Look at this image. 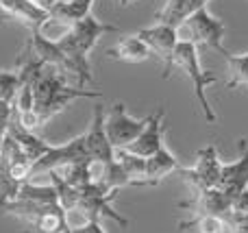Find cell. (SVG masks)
Masks as SVG:
<instances>
[{"mask_svg":"<svg viewBox=\"0 0 248 233\" xmlns=\"http://www.w3.org/2000/svg\"><path fill=\"white\" fill-rule=\"evenodd\" d=\"M77 98H103V92L65 85L63 74L46 65L33 87V116L42 126Z\"/></svg>","mask_w":248,"mask_h":233,"instance_id":"obj_1","label":"cell"},{"mask_svg":"<svg viewBox=\"0 0 248 233\" xmlns=\"http://www.w3.org/2000/svg\"><path fill=\"white\" fill-rule=\"evenodd\" d=\"M116 31H118L116 24H105L98 17L87 16L85 20L70 26L61 35V39H57L59 48L74 63V68L78 70V85L81 83H94V74H92L90 68V52L96 48V44L100 42L103 35L116 33Z\"/></svg>","mask_w":248,"mask_h":233,"instance_id":"obj_2","label":"cell"},{"mask_svg":"<svg viewBox=\"0 0 248 233\" xmlns=\"http://www.w3.org/2000/svg\"><path fill=\"white\" fill-rule=\"evenodd\" d=\"M181 70V74L192 81V90L196 94V100L201 105V111L205 116V120L209 124H214L218 120L216 111L211 109L209 100H207V87L216 85L218 83V77L209 70H202L201 65V57H198V48L189 42H179L174 48V55H172V70Z\"/></svg>","mask_w":248,"mask_h":233,"instance_id":"obj_3","label":"cell"},{"mask_svg":"<svg viewBox=\"0 0 248 233\" xmlns=\"http://www.w3.org/2000/svg\"><path fill=\"white\" fill-rule=\"evenodd\" d=\"M176 37H179V42H189L196 48L207 46V48H211V50L222 52L224 50V44H222L224 22L214 17L209 13V9L205 7L194 13L192 17H187V20L176 29Z\"/></svg>","mask_w":248,"mask_h":233,"instance_id":"obj_4","label":"cell"},{"mask_svg":"<svg viewBox=\"0 0 248 233\" xmlns=\"http://www.w3.org/2000/svg\"><path fill=\"white\" fill-rule=\"evenodd\" d=\"M148 118H131L126 113L124 103H116L107 113H105V133L111 144L113 151H124L137 140V135L144 131Z\"/></svg>","mask_w":248,"mask_h":233,"instance_id":"obj_5","label":"cell"},{"mask_svg":"<svg viewBox=\"0 0 248 233\" xmlns=\"http://www.w3.org/2000/svg\"><path fill=\"white\" fill-rule=\"evenodd\" d=\"M220 172H222V161L218 157L214 144L201 148L196 153V164L192 168H179V177L189 181L196 190H211V187L220 186Z\"/></svg>","mask_w":248,"mask_h":233,"instance_id":"obj_6","label":"cell"},{"mask_svg":"<svg viewBox=\"0 0 248 233\" xmlns=\"http://www.w3.org/2000/svg\"><path fill=\"white\" fill-rule=\"evenodd\" d=\"M87 159H90V155H87L83 135H78V138H72L65 144L50 146V151L33 164V177H39L44 172L48 174L57 168H63V166H70V164H81V161H87Z\"/></svg>","mask_w":248,"mask_h":233,"instance_id":"obj_7","label":"cell"},{"mask_svg":"<svg viewBox=\"0 0 248 233\" xmlns=\"http://www.w3.org/2000/svg\"><path fill=\"white\" fill-rule=\"evenodd\" d=\"M140 39L148 46L150 55L159 57V61L163 63V78H170L172 72V55H174V48L179 44V37H176V31L170 29V26L163 24H155L150 29H141Z\"/></svg>","mask_w":248,"mask_h":233,"instance_id":"obj_8","label":"cell"},{"mask_svg":"<svg viewBox=\"0 0 248 233\" xmlns=\"http://www.w3.org/2000/svg\"><path fill=\"white\" fill-rule=\"evenodd\" d=\"M29 46H31V50L35 52V57H37L44 65L57 70V72L63 74V77H77L78 78V70L74 68V63L65 57V52L59 48L57 39H50V37H46V35H42V31H35V33H31Z\"/></svg>","mask_w":248,"mask_h":233,"instance_id":"obj_9","label":"cell"},{"mask_svg":"<svg viewBox=\"0 0 248 233\" xmlns=\"http://www.w3.org/2000/svg\"><path fill=\"white\" fill-rule=\"evenodd\" d=\"M181 209H192L194 216H220L224 220H229L231 225V216H233V201L224 194L220 187H211V190H196L192 201L179 203Z\"/></svg>","mask_w":248,"mask_h":233,"instance_id":"obj_10","label":"cell"},{"mask_svg":"<svg viewBox=\"0 0 248 233\" xmlns=\"http://www.w3.org/2000/svg\"><path fill=\"white\" fill-rule=\"evenodd\" d=\"M163 118H166V109L157 107L148 116V122H146L144 131H141L135 142L128 148H124V151L133 153V155L141 157V159H148L159 148H163Z\"/></svg>","mask_w":248,"mask_h":233,"instance_id":"obj_11","label":"cell"},{"mask_svg":"<svg viewBox=\"0 0 248 233\" xmlns=\"http://www.w3.org/2000/svg\"><path fill=\"white\" fill-rule=\"evenodd\" d=\"M0 17H13L20 20L31 29V33L42 31L44 26L50 22L48 9L35 4L33 0H0Z\"/></svg>","mask_w":248,"mask_h":233,"instance_id":"obj_12","label":"cell"},{"mask_svg":"<svg viewBox=\"0 0 248 233\" xmlns=\"http://www.w3.org/2000/svg\"><path fill=\"white\" fill-rule=\"evenodd\" d=\"M83 142H85L87 155L90 159H98V161H113L116 151L111 148L105 133V109L103 105H96L94 113H92V124L90 129L83 133Z\"/></svg>","mask_w":248,"mask_h":233,"instance_id":"obj_13","label":"cell"},{"mask_svg":"<svg viewBox=\"0 0 248 233\" xmlns=\"http://www.w3.org/2000/svg\"><path fill=\"white\" fill-rule=\"evenodd\" d=\"M240 159L233 164H222V172H220V190L235 201L244 190H248V146L246 140H240Z\"/></svg>","mask_w":248,"mask_h":233,"instance_id":"obj_14","label":"cell"},{"mask_svg":"<svg viewBox=\"0 0 248 233\" xmlns=\"http://www.w3.org/2000/svg\"><path fill=\"white\" fill-rule=\"evenodd\" d=\"M4 133H7L9 138L16 140V144L20 146V151L24 153V155L33 161V164L39 159V157L46 155V153L50 151V146H52V144H46L44 140H39L33 131H26L24 126L17 122V118L13 116V113H11V120H9V126H7V131H4Z\"/></svg>","mask_w":248,"mask_h":233,"instance_id":"obj_15","label":"cell"},{"mask_svg":"<svg viewBox=\"0 0 248 233\" xmlns=\"http://www.w3.org/2000/svg\"><path fill=\"white\" fill-rule=\"evenodd\" d=\"M181 164L166 146L159 148L155 155H150L144 164V181L148 183L150 187L159 186L166 177H170L172 172H179Z\"/></svg>","mask_w":248,"mask_h":233,"instance_id":"obj_16","label":"cell"},{"mask_svg":"<svg viewBox=\"0 0 248 233\" xmlns=\"http://www.w3.org/2000/svg\"><path fill=\"white\" fill-rule=\"evenodd\" d=\"M209 0H168L163 11L157 16V24L170 26V29H179L187 17H192L196 11L207 7Z\"/></svg>","mask_w":248,"mask_h":233,"instance_id":"obj_17","label":"cell"},{"mask_svg":"<svg viewBox=\"0 0 248 233\" xmlns=\"http://www.w3.org/2000/svg\"><path fill=\"white\" fill-rule=\"evenodd\" d=\"M107 57L113 61H124V63H141V61L150 59V50L144 42L140 39V35H124L118 39V44L107 50Z\"/></svg>","mask_w":248,"mask_h":233,"instance_id":"obj_18","label":"cell"},{"mask_svg":"<svg viewBox=\"0 0 248 233\" xmlns=\"http://www.w3.org/2000/svg\"><path fill=\"white\" fill-rule=\"evenodd\" d=\"M92 4H94V0H70V2H55L50 9H48V16H50V22L70 29V26H74L77 22L85 20V17L90 16Z\"/></svg>","mask_w":248,"mask_h":233,"instance_id":"obj_19","label":"cell"},{"mask_svg":"<svg viewBox=\"0 0 248 233\" xmlns=\"http://www.w3.org/2000/svg\"><path fill=\"white\" fill-rule=\"evenodd\" d=\"M220 55H224L227 61V70H229V81L227 87L229 90H235V87H246L248 90V52L244 55H233L224 48Z\"/></svg>","mask_w":248,"mask_h":233,"instance_id":"obj_20","label":"cell"},{"mask_svg":"<svg viewBox=\"0 0 248 233\" xmlns=\"http://www.w3.org/2000/svg\"><path fill=\"white\" fill-rule=\"evenodd\" d=\"M181 229H196V233H231V225L229 220L220 216H194L189 220H183L179 222Z\"/></svg>","mask_w":248,"mask_h":233,"instance_id":"obj_21","label":"cell"},{"mask_svg":"<svg viewBox=\"0 0 248 233\" xmlns=\"http://www.w3.org/2000/svg\"><path fill=\"white\" fill-rule=\"evenodd\" d=\"M17 199H20V201H31V203L52 205V203H57V190H55V186H46V187H44V186H35V183H31V181H24L20 186Z\"/></svg>","mask_w":248,"mask_h":233,"instance_id":"obj_22","label":"cell"},{"mask_svg":"<svg viewBox=\"0 0 248 233\" xmlns=\"http://www.w3.org/2000/svg\"><path fill=\"white\" fill-rule=\"evenodd\" d=\"M20 186H22V183H17L16 179L9 174V170H7V166H4V161L0 159V209H2L7 203H11V201L17 199Z\"/></svg>","mask_w":248,"mask_h":233,"instance_id":"obj_23","label":"cell"},{"mask_svg":"<svg viewBox=\"0 0 248 233\" xmlns=\"http://www.w3.org/2000/svg\"><path fill=\"white\" fill-rule=\"evenodd\" d=\"M17 87H20V77H17L16 70L0 72V103L13 105L17 96Z\"/></svg>","mask_w":248,"mask_h":233,"instance_id":"obj_24","label":"cell"},{"mask_svg":"<svg viewBox=\"0 0 248 233\" xmlns=\"http://www.w3.org/2000/svg\"><path fill=\"white\" fill-rule=\"evenodd\" d=\"M231 229H233V231H248V214H242V216H233V218H231Z\"/></svg>","mask_w":248,"mask_h":233,"instance_id":"obj_25","label":"cell"},{"mask_svg":"<svg viewBox=\"0 0 248 233\" xmlns=\"http://www.w3.org/2000/svg\"><path fill=\"white\" fill-rule=\"evenodd\" d=\"M85 229H87V233H107L103 229V222H100V220H90L85 225Z\"/></svg>","mask_w":248,"mask_h":233,"instance_id":"obj_26","label":"cell"},{"mask_svg":"<svg viewBox=\"0 0 248 233\" xmlns=\"http://www.w3.org/2000/svg\"><path fill=\"white\" fill-rule=\"evenodd\" d=\"M35 4H39V7H44V9H50L52 4H55V0H33Z\"/></svg>","mask_w":248,"mask_h":233,"instance_id":"obj_27","label":"cell"},{"mask_svg":"<svg viewBox=\"0 0 248 233\" xmlns=\"http://www.w3.org/2000/svg\"><path fill=\"white\" fill-rule=\"evenodd\" d=\"M70 233H87L85 227H74V229H70Z\"/></svg>","mask_w":248,"mask_h":233,"instance_id":"obj_28","label":"cell"},{"mask_svg":"<svg viewBox=\"0 0 248 233\" xmlns=\"http://www.w3.org/2000/svg\"><path fill=\"white\" fill-rule=\"evenodd\" d=\"M118 2L122 4V7H126V4H131V2H135V0H118Z\"/></svg>","mask_w":248,"mask_h":233,"instance_id":"obj_29","label":"cell"},{"mask_svg":"<svg viewBox=\"0 0 248 233\" xmlns=\"http://www.w3.org/2000/svg\"><path fill=\"white\" fill-rule=\"evenodd\" d=\"M2 140H4V131H0V146H2Z\"/></svg>","mask_w":248,"mask_h":233,"instance_id":"obj_30","label":"cell"},{"mask_svg":"<svg viewBox=\"0 0 248 233\" xmlns=\"http://www.w3.org/2000/svg\"><path fill=\"white\" fill-rule=\"evenodd\" d=\"M231 233H248V231H233V229H231Z\"/></svg>","mask_w":248,"mask_h":233,"instance_id":"obj_31","label":"cell"},{"mask_svg":"<svg viewBox=\"0 0 248 233\" xmlns=\"http://www.w3.org/2000/svg\"><path fill=\"white\" fill-rule=\"evenodd\" d=\"M61 233H70V229H65V231H61Z\"/></svg>","mask_w":248,"mask_h":233,"instance_id":"obj_32","label":"cell"}]
</instances>
